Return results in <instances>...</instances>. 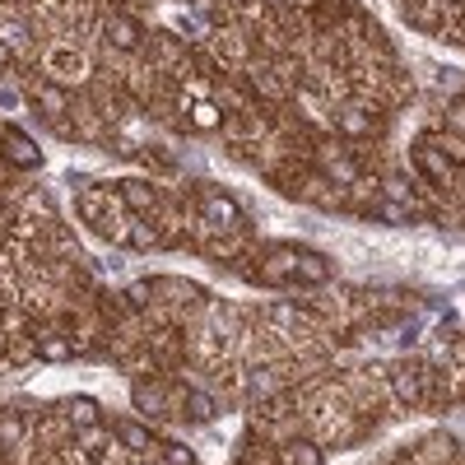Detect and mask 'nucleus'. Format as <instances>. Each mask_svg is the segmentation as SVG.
I'll list each match as a JSON object with an SVG mask.
<instances>
[{
    "label": "nucleus",
    "mask_w": 465,
    "mask_h": 465,
    "mask_svg": "<svg viewBox=\"0 0 465 465\" xmlns=\"http://www.w3.org/2000/svg\"><path fill=\"white\" fill-rule=\"evenodd\" d=\"M10 149L19 154V163H37V149H33V144H28L24 135H10Z\"/></svg>",
    "instance_id": "f257e3e1"
},
{
    "label": "nucleus",
    "mask_w": 465,
    "mask_h": 465,
    "mask_svg": "<svg viewBox=\"0 0 465 465\" xmlns=\"http://www.w3.org/2000/svg\"><path fill=\"white\" fill-rule=\"evenodd\" d=\"M126 201L135 205V210H144V205H149V186H140V182H130V186H126Z\"/></svg>",
    "instance_id": "f03ea898"
},
{
    "label": "nucleus",
    "mask_w": 465,
    "mask_h": 465,
    "mask_svg": "<svg viewBox=\"0 0 465 465\" xmlns=\"http://www.w3.org/2000/svg\"><path fill=\"white\" fill-rule=\"evenodd\" d=\"M210 414H214V405L205 400V396H191V418H201V423H205Z\"/></svg>",
    "instance_id": "7ed1b4c3"
},
{
    "label": "nucleus",
    "mask_w": 465,
    "mask_h": 465,
    "mask_svg": "<svg viewBox=\"0 0 465 465\" xmlns=\"http://www.w3.org/2000/svg\"><path fill=\"white\" fill-rule=\"evenodd\" d=\"M196 126H214V108H210V103L196 108Z\"/></svg>",
    "instance_id": "20e7f679"
}]
</instances>
